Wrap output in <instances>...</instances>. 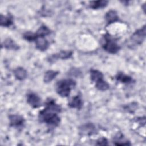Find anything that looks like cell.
I'll return each mask as SVG.
<instances>
[{
	"label": "cell",
	"instance_id": "18",
	"mask_svg": "<svg viewBox=\"0 0 146 146\" xmlns=\"http://www.w3.org/2000/svg\"><path fill=\"white\" fill-rule=\"evenodd\" d=\"M115 78L117 81H119L122 83L129 84V83H132L133 80V79L132 78V77L123 74V72L117 73V74L116 75Z\"/></svg>",
	"mask_w": 146,
	"mask_h": 146
},
{
	"label": "cell",
	"instance_id": "17",
	"mask_svg": "<svg viewBox=\"0 0 146 146\" xmlns=\"http://www.w3.org/2000/svg\"><path fill=\"white\" fill-rule=\"evenodd\" d=\"M3 45L5 48L8 50H18L19 49V47L18 46V45L11 38L6 39L3 43Z\"/></svg>",
	"mask_w": 146,
	"mask_h": 146
},
{
	"label": "cell",
	"instance_id": "15",
	"mask_svg": "<svg viewBox=\"0 0 146 146\" xmlns=\"http://www.w3.org/2000/svg\"><path fill=\"white\" fill-rule=\"evenodd\" d=\"M108 3V1L104 0L99 1H90L89 3V6L92 9H98L106 7Z\"/></svg>",
	"mask_w": 146,
	"mask_h": 146
},
{
	"label": "cell",
	"instance_id": "22",
	"mask_svg": "<svg viewBox=\"0 0 146 146\" xmlns=\"http://www.w3.org/2000/svg\"><path fill=\"white\" fill-rule=\"evenodd\" d=\"M96 144L99 145H108V143H107V140L106 138L105 137H102L99 139L97 140L96 142Z\"/></svg>",
	"mask_w": 146,
	"mask_h": 146
},
{
	"label": "cell",
	"instance_id": "4",
	"mask_svg": "<svg viewBox=\"0 0 146 146\" xmlns=\"http://www.w3.org/2000/svg\"><path fill=\"white\" fill-rule=\"evenodd\" d=\"M51 33L50 29L45 25L41 26L38 30L36 31L35 33H33L30 31H27L24 33L23 35V38L29 41H34L36 37L38 36H44L49 35Z\"/></svg>",
	"mask_w": 146,
	"mask_h": 146
},
{
	"label": "cell",
	"instance_id": "7",
	"mask_svg": "<svg viewBox=\"0 0 146 146\" xmlns=\"http://www.w3.org/2000/svg\"><path fill=\"white\" fill-rule=\"evenodd\" d=\"M10 125L11 127L19 128L23 126L25 120L24 118L19 115H11L9 116Z\"/></svg>",
	"mask_w": 146,
	"mask_h": 146
},
{
	"label": "cell",
	"instance_id": "8",
	"mask_svg": "<svg viewBox=\"0 0 146 146\" xmlns=\"http://www.w3.org/2000/svg\"><path fill=\"white\" fill-rule=\"evenodd\" d=\"M72 51H61L58 53L52 54L48 58V60L50 62L55 61L59 59H67L71 57L72 55Z\"/></svg>",
	"mask_w": 146,
	"mask_h": 146
},
{
	"label": "cell",
	"instance_id": "9",
	"mask_svg": "<svg viewBox=\"0 0 146 146\" xmlns=\"http://www.w3.org/2000/svg\"><path fill=\"white\" fill-rule=\"evenodd\" d=\"M36 45V48L42 51L46 50L48 46L49 43L44 36H38L34 40Z\"/></svg>",
	"mask_w": 146,
	"mask_h": 146
},
{
	"label": "cell",
	"instance_id": "16",
	"mask_svg": "<svg viewBox=\"0 0 146 146\" xmlns=\"http://www.w3.org/2000/svg\"><path fill=\"white\" fill-rule=\"evenodd\" d=\"M59 72L54 70H48L46 71L43 76V81L46 83L51 82L58 75Z\"/></svg>",
	"mask_w": 146,
	"mask_h": 146
},
{
	"label": "cell",
	"instance_id": "19",
	"mask_svg": "<svg viewBox=\"0 0 146 146\" xmlns=\"http://www.w3.org/2000/svg\"><path fill=\"white\" fill-rule=\"evenodd\" d=\"M114 144L116 145H131V143L127 140H125L122 135H119L115 137Z\"/></svg>",
	"mask_w": 146,
	"mask_h": 146
},
{
	"label": "cell",
	"instance_id": "1",
	"mask_svg": "<svg viewBox=\"0 0 146 146\" xmlns=\"http://www.w3.org/2000/svg\"><path fill=\"white\" fill-rule=\"evenodd\" d=\"M62 111L61 107L54 99H48L46 103L44 109L39 113V119L42 123L48 125L58 126L60 121L58 113Z\"/></svg>",
	"mask_w": 146,
	"mask_h": 146
},
{
	"label": "cell",
	"instance_id": "12",
	"mask_svg": "<svg viewBox=\"0 0 146 146\" xmlns=\"http://www.w3.org/2000/svg\"><path fill=\"white\" fill-rule=\"evenodd\" d=\"M90 78L91 80L95 83V84L99 83L103 80V75L102 72L95 69H91L90 71Z\"/></svg>",
	"mask_w": 146,
	"mask_h": 146
},
{
	"label": "cell",
	"instance_id": "6",
	"mask_svg": "<svg viewBox=\"0 0 146 146\" xmlns=\"http://www.w3.org/2000/svg\"><path fill=\"white\" fill-rule=\"evenodd\" d=\"M27 102L34 108H38L41 105V99L34 92L29 93L27 95Z\"/></svg>",
	"mask_w": 146,
	"mask_h": 146
},
{
	"label": "cell",
	"instance_id": "13",
	"mask_svg": "<svg viewBox=\"0 0 146 146\" xmlns=\"http://www.w3.org/2000/svg\"><path fill=\"white\" fill-rule=\"evenodd\" d=\"M14 75L17 79L23 80L26 78L27 74L26 70L22 67H19L14 70Z\"/></svg>",
	"mask_w": 146,
	"mask_h": 146
},
{
	"label": "cell",
	"instance_id": "5",
	"mask_svg": "<svg viewBox=\"0 0 146 146\" xmlns=\"http://www.w3.org/2000/svg\"><path fill=\"white\" fill-rule=\"evenodd\" d=\"M146 26L144 25L141 28L137 30L131 35L130 40L135 45H140L145 38Z\"/></svg>",
	"mask_w": 146,
	"mask_h": 146
},
{
	"label": "cell",
	"instance_id": "10",
	"mask_svg": "<svg viewBox=\"0 0 146 146\" xmlns=\"http://www.w3.org/2000/svg\"><path fill=\"white\" fill-rule=\"evenodd\" d=\"M105 19L107 25H110L119 20V16L117 12L113 10L108 11L105 15Z\"/></svg>",
	"mask_w": 146,
	"mask_h": 146
},
{
	"label": "cell",
	"instance_id": "3",
	"mask_svg": "<svg viewBox=\"0 0 146 146\" xmlns=\"http://www.w3.org/2000/svg\"><path fill=\"white\" fill-rule=\"evenodd\" d=\"M102 47L104 51L112 54H116L120 49L119 45L109 34H106L103 36Z\"/></svg>",
	"mask_w": 146,
	"mask_h": 146
},
{
	"label": "cell",
	"instance_id": "2",
	"mask_svg": "<svg viewBox=\"0 0 146 146\" xmlns=\"http://www.w3.org/2000/svg\"><path fill=\"white\" fill-rule=\"evenodd\" d=\"M76 84V82L72 79H62L58 81L56 84V91L60 96L67 97Z\"/></svg>",
	"mask_w": 146,
	"mask_h": 146
},
{
	"label": "cell",
	"instance_id": "21",
	"mask_svg": "<svg viewBox=\"0 0 146 146\" xmlns=\"http://www.w3.org/2000/svg\"><path fill=\"white\" fill-rule=\"evenodd\" d=\"M82 132L85 135H91L95 132V127L91 124H86L83 127Z\"/></svg>",
	"mask_w": 146,
	"mask_h": 146
},
{
	"label": "cell",
	"instance_id": "20",
	"mask_svg": "<svg viewBox=\"0 0 146 146\" xmlns=\"http://www.w3.org/2000/svg\"><path fill=\"white\" fill-rule=\"evenodd\" d=\"M95 87L98 90H99L100 91H106V90H108L110 88L109 84L104 80L95 84Z\"/></svg>",
	"mask_w": 146,
	"mask_h": 146
},
{
	"label": "cell",
	"instance_id": "14",
	"mask_svg": "<svg viewBox=\"0 0 146 146\" xmlns=\"http://www.w3.org/2000/svg\"><path fill=\"white\" fill-rule=\"evenodd\" d=\"M0 23L2 26L9 27L13 23V18L10 14L7 15H3L1 14Z\"/></svg>",
	"mask_w": 146,
	"mask_h": 146
},
{
	"label": "cell",
	"instance_id": "11",
	"mask_svg": "<svg viewBox=\"0 0 146 146\" xmlns=\"http://www.w3.org/2000/svg\"><path fill=\"white\" fill-rule=\"evenodd\" d=\"M68 105L71 108L80 110L83 106V101L81 96H80L79 95H77L74 96L72 99L69 102Z\"/></svg>",
	"mask_w": 146,
	"mask_h": 146
}]
</instances>
